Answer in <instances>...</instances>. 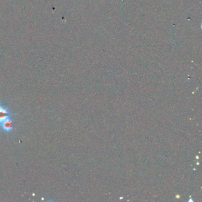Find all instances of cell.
<instances>
[{
	"label": "cell",
	"mask_w": 202,
	"mask_h": 202,
	"mask_svg": "<svg viewBox=\"0 0 202 202\" xmlns=\"http://www.w3.org/2000/svg\"><path fill=\"white\" fill-rule=\"evenodd\" d=\"M11 115V114L9 112L8 108L0 104V123L5 119L9 118Z\"/></svg>",
	"instance_id": "2"
},
{
	"label": "cell",
	"mask_w": 202,
	"mask_h": 202,
	"mask_svg": "<svg viewBox=\"0 0 202 202\" xmlns=\"http://www.w3.org/2000/svg\"><path fill=\"white\" fill-rule=\"evenodd\" d=\"M0 127L2 131L7 133H9L13 129L12 120L9 117L0 123Z\"/></svg>",
	"instance_id": "1"
}]
</instances>
